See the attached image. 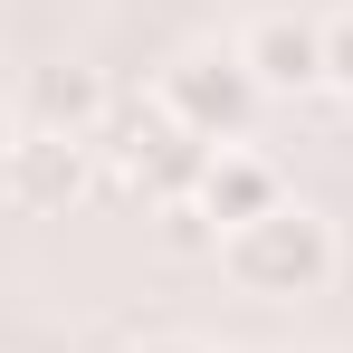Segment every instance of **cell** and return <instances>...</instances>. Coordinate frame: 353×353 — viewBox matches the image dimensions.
I'll use <instances>...</instances> for the list:
<instances>
[{
	"label": "cell",
	"mask_w": 353,
	"mask_h": 353,
	"mask_svg": "<svg viewBox=\"0 0 353 353\" xmlns=\"http://www.w3.org/2000/svg\"><path fill=\"white\" fill-rule=\"evenodd\" d=\"M277 201H287V181L268 172V163H258V153H210V172H201V210H210V230L230 239V230H248V220H268V210H277Z\"/></svg>",
	"instance_id": "obj_5"
},
{
	"label": "cell",
	"mask_w": 353,
	"mask_h": 353,
	"mask_svg": "<svg viewBox=\"0 0 353 353\" xmlns=\"http://www.w3.org/2000/svg\"><path fill=\"white\" fill-rule=\"evenodd\" d=\"M0 181H10L29 210H67V201L86 191V143H77V134H39V124H19Z\"/></svg>",
	"instance_id": "obj_4"
},
{
	"label": "cell",
	"mask_w": 353,
	"mask_h": 353,
	"mask_svg": "<svg viewBox=\"0 0 353 353\" xmlns=\"http://www.w3.org/2000/svg\"><path fill=\"white\" fill-rule=\"evenodd\" d=\"M10 143H19V115H10V105H0V163H10Z\"/></svg>",
	"instance_id": "obj_10"
},
{
	"label": "cell",
	"mask_w": 353,
	"mask_h": 353,
	"mask_svg": "<svg viewBox=\"0 0 353 353\" xmlns=\"http://www.w3.org/2000/svg\"><path fill=\"white\" fill-rule=\"evenodd\" d=\"M163 248H220L210 210H201V201H163Z\"/></svg>",
	"instance_id": "obj_7"
},
{
	"label": "cell",
	"mask_w": 353,
	"mask_h": 353,
	"mask_svg": "<svg viewBox=\"0 0 353 353\" xmlns=\"http://www.w3.org/2000/svg\"><path fill=\"white\" fill-rule=\"evenodd\" d=\"M239 67L258 77V96H305V86H325V19H296V10L248 19Z\"/></svg>",
	"instance_id": "obj_3"
},
{
	"label": "cell",
	"mask_w": 353,
	"mask_h": 353,
	"mask_svg": "<svg viewBox=\"0 0 353 353\" xmlns=\"http://www.w3.org/2000/svg\"><path fill=\"white\" fill-rule=\"evenodd\" d=\"M105 115H115V96H105V77H86V67H48L39 96H29V124H39V134H77V143Z\"/></svg>",
	"instance_id": "obj_6"
},
{
	"label": "cell",
	"mask_w": 353,
	"mask_h": 353,
	"mask_svg": "<svg viewBox=\"0 0 353 353\" xmlns=\"http://www.w3.org/2000/svg\"><path fill=\"white\" fill-rule=\"evenodd\" d=\"M163 115L181 134H201L210 153H230L239 124L258 115V77L239 67V48H191L181 67H163Z\"/></svg>",
	"instance_id": "obj_2"
},
{
	"label": "cell",
	"mask_w": 353,
	"mask_h": 353,
	"mask_svg": "<svg viewBox=\"0 0 353 353\" xmlns=\"http://www.w3.org/2000/svg\"><path fill=\"white\" fill-rule=\"evenodd\" d=\"M134 353H201V344H181V334H153V344H134Z\"/></svg>",
	"instance_id": "obj_9"
},
{
	"label": "cell",
	"mask_w": 353,
	"mask_h": 353,
	"mask_svg": "<svg viewBox=\"0 0 353 353\" xmlns=\"http://www.w3.org/2000/svg\"><path fill=\"white\" fill-rule=\"evenodd\" d=\"M325 86H344V96H353V10H344V19H325Z\"/></svg>",
	"instance_id": "obj_8"
},
{
	"label": "cell",
	"mask_w": 353,
	"mask_h": 353,
	"mask_svg": "<svg viewBox=\"0 0 353 353\" xmlns=\"http://www.w3.org/2000/svg\"><path fill=\"white\" fill-rule=\"evenodd\" d=\"M220 268H230L248 296H315L334 277V220L305 210V201H277L268 220L220 239Z\"/></svg>",
	"instance_id": "obj_1"
}]
</instances>
